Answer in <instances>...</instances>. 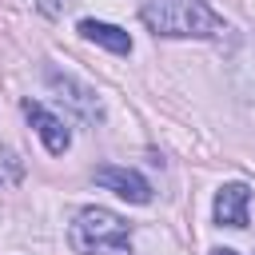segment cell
Wrapping results in <instances>:
<instances>
[{"label":"cell","instance_id":"obj_2","mask_svg":"<svg viewBox=\"0 0 255 255\" xmlns=\"http://www.w3.org/2000/svg\"><path fill=\"white\" fill-rule=\"evenodd\" d=\"M68 239L80 255H131V227L108 207H84Z\"/></svg>","mask_w":255,"mask_h":255},{"label":"cell","instance_id":"obj_4","mask_svg":"<svg viewBox=\"0 0 255 255\" xmlns=\"http://www.w3.org/2000/svg\"><path fill=\"white\" fill-rule=\"evenodd\" d=\"M48 84L60 92V100H68V108H76L80 112V120H88V124H100L104 120V108H100V100H96V92L92 88H84L80 80H72V76H64V72H48Z\"/></svg>","mask_w":255,"mask_h":255},{"label":"cell","instance_id":"obj_6","mask_svg":"<svg viewBox=\"0 0 255 255\" xmlns=\"http://www.w3.org/2000/svg\"><path fill=\"white\" fill-rule=\"evenodd\" d=\"M247 203H251V187L247 183H223L215 191V223L223 227H247Z\"/></svg>","mask_w":255,"mask_h":255},{"label":"cell","instance_id":"obj_1","mask_svg":"<svg viewBox=\"0 0 255 255\" xmlns=\"http://www.w3.org/2000/svg\"><path fill=\"white\" fill-rule=\"evenodd\" d=\"M139 16L155 36H191V40L223 36V20L203 0H147Z\"/></svg>","mask_w":255,"mask_h":255},{"label":"cell","instance_id":"obj_8","mask_svg":"<svg viewBox=\"0 0 255 255\" xmlns=\"http://www.w3.org/2000/svg\"><path fill=\"white\" fill-rule=\"evenodd\" d=\"M211 255H239V251H231V247H215Z\"/></svg>","mask_w":255,"mask_h":255},{"label":"cell","instance_id":"obj_9","mask_svg":"<svg viewBox=\"0 0 255 255\" xmlns=\"http://www.w3.org/2000/svg\"><path fill=\"white\" fill-rule=\"evenodd\" d=\"M0 183H4V179H0Z\"/></svg>","mask_w":255,"mask_h":255},{"label":"cell","instance_id":"obj_3","mask_svg":"<svg viewBox=\"0 0 255 255\" xmlns=\"http://www.w3.org/2000/svg\"><path fill=\"white\" fill-rule=\"evenodd\" d=\"M92 179H96L100 187L116 191V195H120V199H128V203H151V187H147V179H143L139 171H131V167L100 163V167L92 171Z\"/></svg>","mask_w":255,"mask_h":255},{"label":"cell","instance_id":"obj_7","mask_svg":"<svg viewBox=\"0 0 255 255\" xmlns=\"http://www.w3.org/2000/svg\"><path fill=\"white\" fill-rule=\"evenodd\" d=\"M80 36L100 44V48H108V52H116V56L131 52V36L124 28H116V24H104V20H80Z\"/></svg>","mask_w":255,"mask_h":255},{"label":"cell","instance_id":"obj_5","mask_svg":"<svg viewBox=\"0 0 255 255\" xmlns=\"http://www.w3.org/2000/svg\"><path fill=\"white\" fill-rule=\"evenodd\" d=\"M24 116L32 120V128H36V135L44 139V147L52 151V155H64L68 151V143H72V131L64 128V120L60 116H52L44 104H36V100H24Z\"/></svg>","mask_w":255,"mask_h":255}]
</instances>
